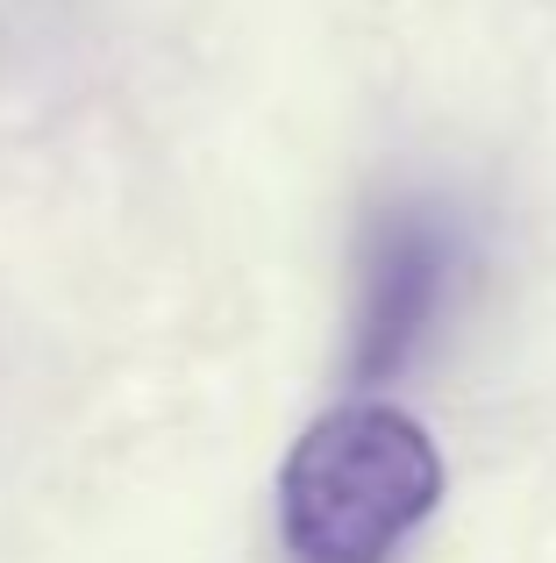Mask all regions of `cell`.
<instances>
[{
    "label": "cell",
    "instance_id": "obj_2",
    "mask_svg": "<svg viewBox=\"0 0 556 563\" xmlns=\"http://www.w3.org/2000/svg\"><path fill=\"white\" fill-rule=\"evenodd\" d=\"M457 286H464V221L449 214V200H429V192L378 200L357 250L349 378L357 385L400 378L449 321Z\"/></svg>",
    "mask_w": 556,
    "mask_h": 563
},
{
    "label": "cell",
    "instance_id": "obj_1",
    "mask_svg": "<svg viewBox=\"0 0 556 563\" xmlns=\"http://www.w3.org/2000/svg\"><path fill=\"white\" fill-rule=\"evenodd\" d=\"M443 499V456L386 399L329 407L278 471V536L292 563H386Z\"/></svg>",
    "mask_w": 556,
    "mask_h": 563
}]
</instances>
